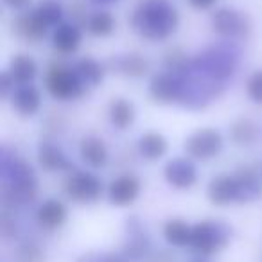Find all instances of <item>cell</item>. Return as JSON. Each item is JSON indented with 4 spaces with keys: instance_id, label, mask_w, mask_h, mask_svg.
I'll list each match as a JSON object with an SVG mask.
<instances>
[{
    "instance_id": "cell-1",
    "label": "cell",
    "mask_w": 262,
    "mask_h": 262,
    "mask_svg": "<svg viewBox=\"0 0 262 262\" xmlns=\"http://www.w3.org/2000/svg\"><path fill=\"white\" fill-rule=\"evenodd\" d=\"M131 27L147 40H165L178 27V13L165 0H140L131 15Z\"/></svg>"
},
{
    "instance_id": "cell-2",
    "label": "cell",
    "mask_w": 262,
    "mask_h": 262,
    "mask_svg": "<svg viewBox=\"0 0 262 262\" xmlns=\"http://www.w3.org/2000/svg\"><path fill=\"white\" fill-rule=\"evenodd\" d=\"M239 59V51L232 45H215L200 52L192 61L196 72L214 81H225L233 74Z\"/></svg>"
},
{
    "instance_id": "cell-3",
    "label": "cell",
    "mask_w": 262,
    "mask_h": 262,
    "mask_svg": "<svg viewBox=\"0 0 262 262\" xmlns=\"http://www.w3.org/2000/svg\"><path fill=\"white\" fill-rule=\"evenodd\" d=\"M232 237V228L219 219H205L192 226L190 248L201 257H210L226 248Z\"/></svg>"
},
{
    "instance_id": "cell-4",
    "label": "cell",
    "mask_w": 262,
    "mask_h": 262,
    "mask_svg": "<svg viewBox=\"0 0 262 262\" xmlns=\"http://www.w3.org/2000/svg\"><path fill=\"white\" fill-rule=\"evenodd\" d=\"M182 79V95H180V104L190 110H201L221 94V84L219 81H214L203 74L196 72L192 67L187 76L180 77Z\"/></svg>"
},
{
    "instance_id": "cell-5",
    "label": "cell",
    "mask_w": 262,
    "mask_h": 262,
    "mask_svg": "<svg viewBox=\"0 0 262 262\" xmlns=\"http://www.w3.org/2000/svg\"><path fill=\"white\" fill-rule=\"evenodd\" d=\"M45 84H47L49 94L54 99L59 101H69V99H76L86 92V86L76 70L69 69L65 65H51L45 76Z\"/></svg>"
},
{
    "instance_id": "cell-6",
    "label": "cell",
    "mask_w": 262,
    "mask_h": 262,
    "mask_svg": "<svg viewBox=\"0 0 262 262\" xmlns=\"http://www.w3.org/2000/svg\"><path fill=\"white\" fill-rule=\"evenodd\" d=\"M65 194L76 203H94L101 198L102 183L92 172L74 171L65 182Z\"/></svg>"
},
{
    "instance_id": "cell-7",
    "label": "cell",
    "mask_w": 262,
    "mask_h": 262,
    "mask_svg": "<svg viewBox=\"0 0 262 262\" xmlns=\"http://www.w3.org/2000/svg\"><path fill=\"white\" fill-rule=\"evenodd\" d=\"M127 230V241L124 243L122 253L129 258L131 262H144L149 260L151 255L155 253L153 243H151L149 235L144 230L142 223L137 217H131L126 221Z\"/></svg>"
},
{
    "instance_id": "cell-8",
    "label": "cell",
    "mask_w": 262,
    "mask_h": 262,
    "mask_svg": "<svg viewBox=\"0 0 262 262\" xmlns=\"http://www.w3.org/2000/svg\"><path fill=\"white\" fill-rule=\"evenodd\" d=\"M223 147V137L219 135V131L205 127V129H198L196 133L185 140V151L189 157L196 158V160H208V158L215 157Z\"/></svg>"
},
{
    "instance_id": "cell-9",
    "label": "cell",
    "mask_w": 262,
    "mask_h": 262,
    "mask_svg": "<svg viewBox=\"0 0 262 262\" xmlns=\"http://www.w3.org/2000/svg\"><path fill=\"white\" fill-rule=\"evenodd\" d=\"M212 27L223 38H241L250 31V20L237 9L221 8L212 15Z\"/></svg>"
},
{
    "instance_id": "cell-10",
    "label": "cell",
    "mask_w": 262,
    "mask_h": 262,
    "mask_svg": "<svg viewBox=\"0 0 262 262\" xmlns=\"http://www.w3.org/2000/svg\"><path fill=\"white\" fill-rule=\"evenodd\" d=\"M38 182L34 178L16 180V182H4L2 185V203L6 208H18L31 203L36 198Z\"/></svg>"
},
{
    "instance_id": "cell-11",
    "label": "cell",
    "mask_w": 262,
    "mask_h": 262,
    "mask_svg": "<svg viewBox=\"0 0 262 262\" xmlns=\"http://www.w3.org/2000/svg\"><path fill=\"white\" fill-rule=\"evenodd\" d=\"M149 95L158 104H172L180 101L182 95V79L171 72L157 74L151 79Z\"/></svg>"
},
{
    "instance_id": "cell-12",
    "label": "cell",
    "mask_w": 262,
    "mask_h": 262,
    "mask_svg": "<svg viewBox=\"0 0 262 262\" xmlns=\"http://www.w3.org/2000/svg\"><path fill=\"white\" fill-rule=\"evenodd\" d=\"M140 180L133 174H122L115 178L108 187V200L115 207H127L139 198Z\"/></svg>"
},
{
    "instance_id": "cell-13",
    "label": "cell",
    "mask_w": 262,
    "mask_h": 262,
    "mask_svg": "<svg viewBox=\"0 0 262 262\" xmlns=\"http://www.w3.org/2000/svg\"><path fill=\"white\" fill-rule=\"evenodd\" d=\"M165 180L174 189H190L198 182L196 165L187 158H172L165 165Z\"/></svg>"
},
{
    "instance_id": "cell-14",
    "label": "cell",
    "mask_w": 262,
    "mask_h": 262,
    "mask_svg": "<svg viewBox=\"0 0 262 262\" xmlns=\"http://www.w3.org/2000/svg\"><path fill=\"white\" fill-rule=\"evenodd\" d=\"M207 196L210 203L217 207H225L233 201H237V180L235 176L221 174L210 182L207 189Z\"/></svg>"
},
{
    "instance_id": "cell-15",
    "label": "cell",
    "mask_w": 262,
    "mask_h": 262,
    "mask_svg": "<svg viewBox=\"0 0 262 262\" xmlns=\"http://www.w3.org/2000/svg\"><path fill=\"white\" fill-rule=\"evenodd\" d=\"M13 33L27 43H38L47 34V26L38 18L36 13H31L18 16L13 22Z\"/></svg>"
},
{
    "instance_id": "cell-16",
    "label": "cell",
    "mask_w": 262,
    "mask_h": 262,
    "mask_svg": "<svg viewBox=\"0 0 262 262\" xmlns=\"http://www.w3.org/2000/svg\"><path fill=\"white\" fill-rule=\"evenodd\" d=\"M237 180V203H250L262 196V185L257 172L250 167L241 169L235 174Z\"/></svg>"
},
{
    "instance_id": "cell-17",
    "label": "cell",
    "mask_w": 262,
    "mask_h": 262,
    "mask_svg": "<svg viewBox=\"0 0 262 262\" xmlns=\"http://www.w3.org/2000/svg\"><path fill=\"white\" fill-rule=\"evenodd\" d=\"M79 155L90 167L101 169L108 164V147H106L104 140L99 137H84L79 144Z\"/></svg>"
},
{
    "instance_id": "cell-18",
    "label": "cell",
    "mask_w": 262,
    "mask_h": 262,
    "mask_svg": "<svg viewBox=\"0 0 262 262\" xmlns=\"http://www.w3.org/2000/svg\"><path fill=\"white\" fill-rule=\"evenodd\" d=\"M67 207L58 200H47L41 203V207L36 212V221L41 228L45 230H56L63 226L67 221Z\"/></svg>"
},
{
    "instance_id": "cell-19",
    "label": "cell",
    "mask_w": 262,
    "mask_h": 262,
    "mask_svg": "<svg viewBox=\"0 0 262 262\" xmlns=\"http://www.w3.org/2000/svg\"><path fill=\"white\" fill-rule=\"evenodd\" d=\"M13 106L24 117H31L40 110L41 106V94L33 84H24L22 88L15 92L13 95Z\"/></svg>"
},
{
    "instance_id": "cell-20",
    "label": "cell",
    "mask_w": 262,
    "mask_h": 262,
    "mask_svg": "<svg viewBox=\"0 0 262 262\" xmlns=\"http://www.w3.org/2000/svg\"><path fill=\"white\" fill-rule=\"evenodd\" d=\"M81 43V31L74 24H59L52 34V45L63 54L77 51Z\"/></svg>"
},
{
    "instance_id": "cell-21",
    "label": "cell",
    "mask_w": 262,
    "mask_h": 262,
    "mask_svg": "<svg viewBox=\"0 0 262 262\" xmlns=\"http://www.w3.org/2000/svg\"><path fill=\"white\" fill-rule=\"evenodd\" d=\"M117 72L124 74L129 77H142L149 70V61L142 58L140 54H126V56H117L110 61Z\"/></svg>"
},
{
    "instance_id": "cell-22",
    "label": "cell",
    "mask_w": 262,
    "mask_h": 262,
    "mask_svg": "<svg viewBox=\"0 0 262 262\" xmlns=\"http://www.w3.org/2000/svg\"><path fill=\"white\" fill-rule=\"evenodd\" d=\"M38 160H40L41 167L49 172L70 169V162L67 160L65 153L59 147L52 146V144H41L38 147Z\"/></svg>"
},
{
    "instance_id": "cell-23",
    "label": "cell",
    "mask_w": 262,
    "mask_h": 262,
    "mask_svg": "<svg viewBox=\"0 0 262 262\" xmlns=\"http://www.w3.org/2000/svg\"><path fill=\"white\" fill-rule=\"evenodd\" d=\"M190 237H192V226L187 225L183 219H169L164 225V239L171 246L183 248L190 246Z\"/></svg>"
},
{
    "instance_id": "cell-24",
    "label": "cell",
    "mask_w": 262,
    "mask_h": 262,
    "mask_svg": "<svg viewBox=\"0 0 262 262\" xmlns=\"http://www.w3.org/2000/svg\"><path fill=\"white\" fill-rule=\"evenodd\" d=\"M76 74L79 76V79L83 81V84L86 88H95L102 83L104 79V67L101 65L99 61H95L94 58H83L77 61L76 65Z\"/></svg>"
},
{
    "instance_id": "cell-25",
    "label": "cell",
    "mask_w": 262,
    "mask_h": 262,
    "mask_svg": "<svg viewBox=\"0 0 262 262\" xmlns=\"http://www.w3.org/2000/svg\"><path fill=\"white\" fill-rule=\"evenodd\" d=\"M167 147L169 144L165 140V137L160 135V133H155V131H149V133L142 135L139 140V153L146 160H158V158H162L167 153Z\"/></svg>"
},
{
    "instance_id": "cell-26",
    "label": "cell",
    "mask_w": 262,
    "mask_h": 262,
    "mask_svg": "<svg viewBox=\"0 0 262 262\" xmlns=\"http://www.w3.org/2000/svg\"><path fill=\"white\" fill-rule=\"evenodd\" d=\"M110 122L117 127V129H127L135 120V108L131 102H127L126 99L119 97L113 99L110 102Z\"/></svg>"
},
{
    "instance_id": "cell-27",
    "label": "cell",
    "mask_w": 262,
    "mask_h": 262,
    "mask_svg": "<svg viewBox=\"0 0 262 262\" xmlns=\"http://www.w3.org/2000/svg\"><path fill=\"white\" fill-rule=\"evenodd\" d=\"M9 72L15 77L16 83L20 84H29L31 81L36 77L38 74V65L31 56L26 54H16L9 63Z\"/></svg>"
},
{
    "instance_id": "cell-28",
    "label": "cell",
    "mask_w": 262,
    "mask_h": 262,
    "mask_svg": "<svg viewBox=\"0 0 262 262\" xmlns=\"http://www.w3.org/2000/svg\"><path fill=\"white\" fill-rule=\"evenodd\" d=\"M230 137L237 146H250L258 137V126L251 119H239L230 127Z\"/></svg>"
},
{
    "instance_id": "cell-29",
    "label": "cell",
    "mask_w": 262,
    "mask_h": 262,
    "mask_svg": "<svg viewBox=\"0 0 262 262\" xmlns=\"http://www.w3.org/2000/svg\"><path fill=\"white\" fill-rule=\"evenodd\" d=\"M164 65H165V69H167L169 72L174 74V76H178V77L187 76V74L192 70V61H189L187 54L178 47H172V49H169V51L165 52Z\"/></svg>"
},
{
    "instance_id": "cell-30",
    "label": "cell",
    "mask_w": 262,
    "mask_h": 262,
    "mask_svg": "<svg viewBox=\"0 0 262 262\" xmlns=\"http://www.w3.org/2000/svg\"><path fill=\"white\" fill-rule=\"evenodd\" d=\"M86 27L94 36H108L112 34L113 27H115V20L110 13L106 11H97L88 18Z\"/></svg>"
},
{
    "instance_id": "cell-31",
    "label": "cell",
    "mask_w": 262,
    "mask_h": 262,
    "mask_svg": "<svg viewBox=\"0 0 262 262\" xmlns=\"http://www.w3.org/2000/svg\"><path fill=\"white\" fill-rule=\"evenodd\" d=\"M34 13H36V16L47 27H52V26L58 27L59 24H61V18H63L61 4H58V2H52V0H49V2H41Z\"/></svg>"
},
{
    "instance_id": "cell-32",
    "label": "cell",
    "mask_w": 262,
    "mask_h": 262,
    "mask_svg": "<svg viewBox=\"0 0 262 262\" xmlns=\"http://www.w3.org/2000/svg\"><path fill=\"white\" fill-rule=\"evenodd\" d=\"M18 262H45V253L36 243L27 241L18 248Z\"/></svg>"
},
{
    "instance_id": "cell-33",
    "label": "cell",
    "mask_w": 262,
    "mask_h": 262,
    "mask_svg": "<svg viewBox=\"0 0 262 262\" xmlns=\"http://www.w3.org/2000/svg\"><path fill=\"white\" fill-rule=\"evenodd\" d=\"M76 262H131L124 253H97L90 251L77 258Z\"/></svg>"
},
{
    "instance_id": "cell-34",
    "label": "cell",
    "mask_w": 262,
    "mask_h": 262,
    "mask_svg": "<svg viewBox=\"0 0 262 262\" xmlns=\"http://www.w3.org/2000/svg\"><path fill=\"white\" fill-rule=\"evenodd\" d=\"M246 92L250 99L257 104H262V70L251 74V77L246 83Z\"/></svg>"
},
{
    "instance_id": "cell-35",
    "label": "cell",
    "mask_w": 262,
    "mask_h": 262,
    "mask_svg": "<svg viewBox=\"0 0 262 262\" xmlns=\"http://www.w3.org/2000/svg\"><path fill=\"white\" fill-rule=\"evenodd\" d=\"M0 232L6 239H15L18 237L20 228H18V223L13 215H9V212H4L2 214V221H0Z\"/></svg>"
},
{
    "instance_id": "cell-36",
    "label": "cell",
    "mask_w": 262,
    "mask_h": 262,
    "mask_svg": "<svg viewBox=\"0 0 262 262\" xmlns=\"http://www.w3.org/2000/svg\"><path fill=\"white\" fill-rule=\"evenodd\" d=\"M69 13H70V16H72L76 22H84L86 24L88 20H86V11H84V6H83V2H79V0H74V2H70V6H69Z\"/></svg>"
},
{
    "instance_id": "cell-37",
    "label": "cell",
    "mask_w": 262,
    "mask_h": 262,
    "mask_svg": "<svg viewBox=\"0 0 262 262\" xmlns=\"http://www.w3.org/2000/svg\"><path fill=\"white\" fill-rule=\"evenodd\" d=\"M15 77L11 76V72L9 70H6V72H2V76H0V95L2 97H8L9 92L13 90V84H15Z\"/></svg>"
},
{
    "instance_id": "cell-38",
    "label": "cell",
    "mask_w": 262,
    "mask_h": 262,
    "mask_svg": "<svg viewBox=\"0 0 262 262\" xmlns=\"http://www.w3.org/2000/svg\"><path fill=\"white\" fill-rule=\"evenodd\" d=\"M147 262H178V258L171 250H157Z\"/></svg>"
},
{
    "instance_id": "cell-39",
    "label": "cell",
    "mask_w": 262,
    "mask_h": 262,
    "mask_svg": "<svg viewBox=\"0 0 262 262\" xmlns=\"http://www.w3.org/2000/svg\"><path fill=\"white\" fill-rule=\"evenodd\" d=\"M189 2L198 9H208L215 4V0H189Z\"/></svg>"
},
{
    "instance_id": "cell-40",
    "label": "cell",
    "mask_w": 262,
    "mask_h": 262,
    "mask_svg": "<svg viewBox=\"0 0 262 262\" xmlns=\"http://www.w3.org/2000/svg\"><path fill=\"white\" fill-rule=\"evenodd\" d=\"M29 2H31V0H4V4L9 6V8H13V9L24 8V6H27Z\"/></svg>"
},
{
    "instance_id": "cell-41",
    "label": "cell",
    "mask_w": 262,
    "mask_h": 262,
    "mask_svg": "<svg viewBox=\"0 0 262 262\" xmlns=\"http://www.w3.org/2000/svg\"><path fill=\"white\" fill-rule=\"evenodd\" d=\"M94 4H110V2H115V0H92Z\"/></svg>"
},
{
    "instance_id": "cell-42",
    "label": "cell",
    "mask_w": 262,
    "mask_h": 262,
    "mask_svg": "<svg viewBox=\"0 0 262 262\" xmlns=\"http://www.w3.org/2000/svg\"><path fill=\"white\" fill-rule=\"evenodd\" d=\"M194 262H207V260H194Z\"/></svg>"
}]
</instances>
